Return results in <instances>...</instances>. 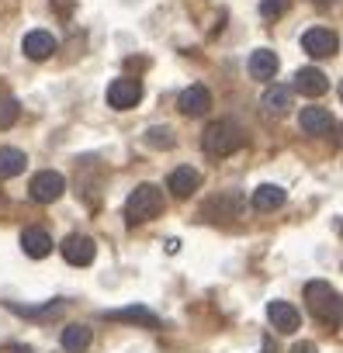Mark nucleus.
I'll return each mask as SVG.
<instances>
[{"instance_id": "f257e3e1", "label": "nucleus", "mask_w": 343, "mask_h": 353, "mask_svg": "<svg viewBox=\"0 0 343 353\" xmlns=\"http://www.w3.org/2000/svg\"><path fill=\"white\" fill-rule=\"evenodd\" d=\"M305 305L312 312L315 322H322L326 329H340L343 325V298L329 281H308L305 284Z\"/></svg>"}, {"instance_id": "f03ea898", "label": "nucleus", "mask_w": 343, "mask_h": 353, "mask_svg": "<svg viewBox=\"0 0 343 353\" xmlns=\"http://www.w3.org/2000/svg\"><path fill=\"white\" fill-rule=\"evenodd\" d=\"M156 215H163V191L153 188V184H139V188L128 194V201H125V219H128V225H142V222H149V219H156Z\"/></svg>"}, {"instance_id": "7ed1b4c3", "label": "nucleus", "mask_w": 343, "mask_h": 353, "mask_svg": "<svg viewBox=\"0 0 343 353\" xmlns=\"http://www.w3.org/2000/svg\"><path fill=\"white\" fill-rule=\"evenodd\" d=\"M239 142H243V135H239V128L229 118L212 121L205 128V135H202V145H205L208 156H229L233 149H239Z\"/></svg>"}, {"instance_id": "20e7f679", "label": "nucleus", "mask_w": 343, "mask_h": 353, "mask_svg": "<svg viewBox=\"0 0 343 353\" xmlns=\"http://www.w3.org/2000/svg\"><path fill=\"white\" fill-rule=\"evenodd\" d=\"M63 191H66V181H63V173H56V170H42V173H35V176H32V188H28L32 201H39V205H52V201H59Z\"/></svg>"}, {"instance_id": "39448f33", "label": "nucleus", "mask_w": 343, "mask_h": 353, "mask_svg": "<svg viewBox=\"0 0 343 353\" xmlns=\"http://www.w3.org/2000/svg\"><path fill=\"white\" fill-rule=\"evenodd\" d=\"M142 101V83L139 80H128V77H118L111 87H108V104L115 111H128Z\"/></svg>"}, {"instance_id": "423d86ee", "label": "nucleus", "mask_w": 343, "mask_h": 353, "mask_svg": "<svg viewBox=\"0 0 343 353\" xmlns=\"http://www.w3.org/2000/svg\"><path fill=\"white\" fill-rule=\"evenodd\" d=\"M302 49H305L308 56H315V59H329V56L340 49V42H336V35H333L329 28H308V32L302 35Z\"/></svg>"}, {"instance_id": "0eeeda50", "label": "nucleus", "mask_w": 343, "mask_h": 353, "mask_svg": "<svg viewBox=\"0 0 343 353\" xmlns=\"http://www.w3.org/2000/svg\"><path fill=\"white\" fill-rule=\"evenodd\" d=\"M94 253H97V246H94L90 236L73 232V236L63 239V256H66V263H73V267H87V263H94Z\"/></svg>"}, {"instance_id": "6e6552de", "label": "nucleus", "mask_w": 343, "mask_h": 353, "mask_svg": "<svg viewBox=\"0 0 343 353\" xmlns=\"http://www.w3.org/2000/svg\"><path fill=\"white\" fill-rule=\"evenodd\" d=\"M166 188L174 198H191L198 188H202V173L195 166H177L174 173L166 176Z\"/></svg>"}, {"instance_id": "1a4fd4ad", "label": "nucleus", "mask_w": 343, "mask_h": 353, "mask_svg": "<svg viewBox=\"0 0 343 353\" xmlns=\"http://www.w3.org/2000/svg\"><path fill=\"white\" fill-rule=\"evenodd\" d=\"M56 35L52 32H42V28H35V32H28L25 35V42H21V49H25V56L28 59H35V63H42V59H49L52 52H56Z\"/></svg>"}, {"instance_id": "9d476101", "label": "nucleus", "mask_w": 343, "mask_h": 353, "mask_svg": "<svg viewBox=\"0 0 343 353\" xmlns=\"http://www.w3.org/2000/svg\"><path fill=\"white\" fill-rule=\"evenodd\" d=\"M177 108H181L188 118L205 114V111L212 108V94H208V87H205V83H191V87L177 97Z\"/></svg>"}, {"instance_id": "9b49d317", "label": "nucleus", "mask_w": 343, "mask_h": 353, "mask_svg": "<svg viewBox=\"0 0 343 353\" xmlns=\"http://www.w3.org/2000/svg\"><path fill=\"white\" fill-rule=\"evenodd\" d=\"M267 319H271V325H274L277 332H298V325H302L298 308L288 305V301H271V305H267Z\"/></svg>"}, {"instance_id": "f8f14e48", "label": "nucleus", "mask_w": 343, "mask_h": 353, "mask_svg": "<svg viewBox=\"0 0 343 353\" xmlns=\"http://www.w3.org/2000/svg\"><path fill=\"white\" fill-rule=\"evenodd\" d=\"M326 87H329V80H326V73L315 70V66H302V70L295 73V90H302L305 97H322Z\"/></svg>"}, {"instance_id": "ddd939ff", "label": "nucleus", "mask_w": 343, "mask_h": 353, "mask_svg": "<svg viewBox=\"0 0 343 353\" xmlns=\"http://www.w3.org/2000/svg\"><path fill=\"white\" fill-rule=\"evenodd\" d=\"M21 250H25L32 260H46V256L52 253V236H49L46 229L32 225V229L21 232Z\"/></svg>"}, {"instance_id": "4468645a", "label": "nucleus", "mask_w": 343, "mask_h": 353, "mask_svg": "<svg viewBox=\"0 0 343 353\" xmlns=\"http://www.w3.org/2000/svg\"><path fill=\"white\" fill-rule=\"evenodd\" d=\"M298 125H302V132H308V135H326V132H333V114H329L326 108H305V111L298 114Z\"/></svg>"}, {"instance_id": "2eb2a0df", "label": "nucleus", "mask_w": 343, "mask_h": 353, "mask_svg": "<svg viewBox=\"0 0 343 353\" xmlns=\"http://www.w3.org/2000/svg\"><path fill=\"white\" fill-rule=\"evenodd\" d=\"M246 70H250L253 80H271V77H277V56L271 49H257L246 59Z\"/></svg>"}, {"instance_id": "dca6fc26", "label": "nucleus", "mask_w": 343, "mask_h": 353, "mask_svg": "<svg viewBox=\"0 0 343 353\" xmlns=\"http://www.w3.org/2000/svg\"><path fill=\"white\" fill-rule=\"evenodd\" d=\"M284 201H288V194H284V188H277V184H260V188L253 191V208H257V212H277Z\"/></svg>"}, {"instance_id": "f3484780", "label": "nucleus", "mask_w": 343, "mask_h": 353, "mask_svg": "<svg viewBox=\"0 0 343 353\" xmlns=\"http://www.w3.org/2000/svg\"><path fill=\"white\" fill-rule=\"evenodd\" d=\"M104 319H111V322H139V325H146V329H156V325H159V319H156L149 308H142V305L115 308V312H108Z\"/></svg>"}, {"instance_id": "a211bd4d", "label": "nucleus", "mask_w": 343, "mask_h": 353, "mask_svg": "<svg viewBox=\"0 0 343 353\" xmlns=\"http://www.w3.org/2000/svg\"><path fill=\"white\" fill-rule=\"evenodd\" d=\"M25 166H28V156L21 149L0 145V176H18V173H25Z\"/></svg>"}, {"instance_id": "6ab92c4d", "label": "nucleus", "mask_w": 343, "mask_h": 353, "mask_svg": "<svg viewBox=\"0 0 343 353\" xmlns=\"http://www.w3.org/2000/svg\"><path fill=\"white\" fill-rule=\"evenodd\" d=\"M90 346V325H66L63 329V350L66 353H84Z\"/></svg>"}, {"instance_id": "aec40b11", "label": "nucleus", "mask_w": 343, "mask_h": 353, "mask_svg": "<svg viewBox=\"0 0 343 353\" xmlns=\"http://www.w3.org/2000/svg\"><path fill=\"white\" fill-rule=\"evenodd\" d=\"M264 108H267L271 114H288V111H291V90H288V87H267Z\"/></svg>"}, {"instance_id": "412c9836", "label": "nucleus", "mask_w": 343, "mask_h": 353, "mask_svg": "<svg viewBox=\"0 0 343 353\" xmlns=\"http://www.w3.org/2000/svg\"><path fill=\"white\" fill-rule=\"evenodd\" d=\"M177 142V135L170 132L166 125H153V128H146V145H153V149H170Z\"/></svg>"}, {"instance_id": "4be33fe9", "label": "nucleus", "mask_w": 343, "mask_h": 353, "mask_svg": "<svg viewBox=\"0 0 343 353\" xmlns=\"http://www.w3.org/2000/svg\"><path fill=\"white\" fill-rule=\"evenodd\" d=\"M18 114H21V104H18L14 97L0 101V128H11V125L18 121Z\"/></svg>"}, {"instance_id": "5701e85b", "label": "nucleus", "mask_w": 343, "mask_h": 353, "mask_svg": "<svg viewBox=\"0 0 343 353\" xmlns=\"http://www.w3.org/2000/svg\"><path fill=\"white\" fill-rule=\"evenodd\" d=\"M281 14H284V0H264V4H260V18L277 21Z\"/></svg>"}, {"instance_id": "b1692460", "label": "nucleus", "mask_w": 343, "mask_h": 353, "mask_svg": "<svg viewBox=\"0 0 343 353\" xmlns=\"http://www.w3.org/2000/svg\"><path fill=\"white\" fill-rule=\"evenodd\" d=\"M295 353H312V343H298V346H295Z\"/></svg>"}, {"instance_id": "393cba45", "label": "nucleus", "mask_w": 343, "mask_h": 353, "mask_svg": "<svg viewBox=\"0 0 343 353\" xmlns=\"http://www.w3.org/2000/svg\"><path fill=\"white\" fill-rule=\"evenodd\" d=\"M336 142H340V149H343V125H340V132H336Z\"/></svg>"}, {"instance_id": "a878e982", "label": "nucleus", "mask_w": 343, "mask_h": 353, "mask_svg": "<svg viewBox=\"0 0 343 353\" xmlns=\"http://www.w3.org/2000/svg\"><path fill=\"white\" fill-rule=\"evenodd\" d=\"M340 101H343V83H340Z\"/></svg>"}]
</instances>
